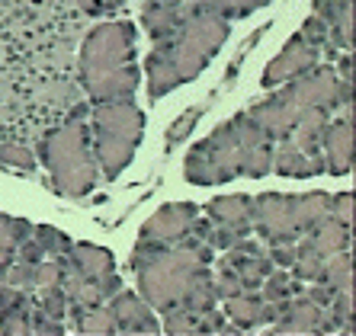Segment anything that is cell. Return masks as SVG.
I'll return each instance as SVG.
<instances>
[{
  "label": "cell",
  "instance_id": "d590c367",
  "mask_svg": "<svg viewBox=\"0 0 356 336\" xmlns=\"http://www.w3.org/2000/svg\"><path fill=\"white\" fill-rule=\"evenodd\" d=\"M77 3H81L87 13H103V10H106V0H77Z\"/></svg>",
  "mask_w": 356,
  "mask_h": 336
},
{
  "label": "cell",
  "instance_id": "7402d4cb",
  "mask_svg": "<svg viewBox=\"0 0 356 336\" xmlns=\"http://www.w3.org/2000/svg\"><path fill=\"white\" fill-rule=\"evenodd\" d=\"M302 288H305V282L292 279L289 269H273V272H270V276H266V279L257 285V295L264 298V301H282V298L302 295Z\"/></svg>",
  "mask_w": 356,
  "mask_h": 336
},
{
  "label": "cell",
  "instance_id": "2e32d148",
  "mask_svg": "<svg viewBox=\"0 0 356 336\" xmlns=\"http://www.w3.org/2000/svg\"><path fill=\"white\" fill-rule=\"evenodd\" d=\"M225 320L234 324L238 330H254V327H264V308L266 301L257 295V292H241L234 298H225Z\"/></svg>",
  "mask_w": 356,
  "mask_h": 336
},
{
  "label": "cell",
  "instance_id": "5bb4252c",
  "mask_svg": "<svg viewBox=\"0 0 356 336\" xmlns=\"http://www.w3.org/2000/svg\"><path fill=\"white\" fill-rule=\"evenodd\" d=\"M273 170L280 176H292V180H312L318 173H324V157L321 151H302L289 141H273Z\"/></svg>",
  "mask_w": 356,
  "mask_h": 336
},
{
  "label": "cell",
  "instance_id": "5b68a950",
  "mask_svg": "<svg viewBox=\"0 0 356 336\" xmlns=\"http://www.w3.org/2000/svg\"><path fill=\"white\" fill-rule=\"evenodd\" d=\"M42 160L51 173V186L67 199L90 196L99 183V167L90 148V128L81 119L49 131L42 141Z\"/></svg>",
  "mask_w": 356,
  "mask_h": 336
},
{
  "label": "cell",
  "instance_id": "52a82bcc",
  "mask_svg": "<svg viewBox=\"0 0 356 336\" xmlns=\"http://www.w3.org/2000/svg\"><path fill=\"white\" fill-rule=\"evenodd\" d=\"M135 23H125V19H109V23H99L87 42H83L81 51V81H90L106 71H116V67L135 65Z\"/></svg>",
  "mask_w": 356,
  "mask_h": 336
},
{
  "label": "cell",
  "instance_id": "4dcf8cb0",
  "mask_svg": "<svg viewBox=\"0 0 356 336\" xmlns=\"http://www.w3.org/2000/svg\"><path fill=\"white\" fill-rule=\"evenodd\" d=\"M331 218H334V221H340L343 228L353 230V192L331 196Z\"/></svg>",
  "mask_w": 356,
  "mask_h": 336
},
{
  "label": "cell",
  "instance_id": "ba28073f",
  "mask_svg": "<svg viewBox=\"0 0 356 336\" xmlns=\"http://www.w3.org/2000/svg\"><path fill=\"white\" fill-rule=\"evenodd\" d=\"M250 228L266 244H296L298 237H305L292 208V196H282V192L250 196Z\"/></svg>",
  "mask_w": 356,
  "mask_h": 336
},
{
  "label": "cell",
  "instance_id": "ac0fdd59",
  "mask_svg": "<svg viewBox=\"0 0 356 336\" xmlns=\"http://www.w3.org/2000/svg\"><path fill=\"white\" fill-rule=\"evenodd\" d=\"M180 19H183V7H170L164 0H148V3L141 7V29L154 42H161L164 35L174 33Z\"/></svg>",
  "mask_w": 356,
  "mask_h": 336
},
{
  "label": "cell",
  "instance_id": "f1b7e54d",
  "mask_svg": "<svg viewBox=\"0 0 356 336\" xmlns=\"http://www.w3.org/2000/svg\"><path fill=\"white\" fill-rule=\"evenodd\" d=\"M3 279H7V285H13V288H26V292H33L35 288V262L10 260Z\"/></svg>",
  "mask_w": 356,
  "mask_h": 336
},
{
  "label": "cell",
  "instance_id": "30bf717a",
  "mask_svg": "<svg viewBox=\"0 0 356 336\" xmlns=\"http://www.w3.org/2000/svg\"><path fill=\"white\" fill-rule=\"evenodd\" d=\"M318 58H321V49H318V45H312V42H308L302 33H296L289 42H286V45H282L280 55L266 65L260 83H264V87H282V83L292 81V77L312 71V67L318 65Z\"/></svg>",
  "mask_w": 356,
  "mask_h": 336
},
{
  "label": "cell",
  "instance_id": "83f0119b",
  "mask_svg": "<svg viewBox=\"0 0 356 336\" xmlns=\"http://www.w3.org/2000/svg\"><path fill=\"white\" fill-rule=\"evenodd\" d=\"M39 295H35V304H39L45 314H51V317H65L67 314V295L61 292V285H45V288H35Z\"/></svg>",
  "mask_w": 356,
  "mask_h": 336
},
{
  "label": "cell",
  "instance_id": "4fadbf2b",
  "mask_svg": "<svg viewBox=\"0 0 356 336\" xmlns=\"http://www.w3.org/2000/svg\"><path fill=\"white\" fill-rule=\"evenodd\" d=\"M109 311L116 320V330H122V333H161V320L154 317V308L138 292L119 288L109 298Z\"/></svg>",
  "mask_w": 356,
  "mask_h": 336
},
{
  "label": "cell",
  "instance_id": "ffe728a7",
  "mask_svg": "<svg viewBox=\"0 0 356 336\" xmlns=\"http://www.w3.org/2000/svg\"><path fill=\"white\" fill-rule=\"evenodd\" d=\"M71 314V327L77 333H116V320L109 304H87V308H67Z\"/></svg>",
  "mask_w": 356,
  "mask_h": 336
},
{
  "label": "cell",
  "instance_id": "8992f818",
  "mask_svg": "<svg viewBox=\"0 0 356 336\" xmlns=\"http://www.w3.org/2000/svg\"><path fill=\"white\" fill-rule=\"evenodd\" d=\"M183 176L193 186H218L232 183L234 176H244V148L232 119L218 125L209 138L193 144L183 160Z\"/></svg>",
  "mask_w": 356,
  "mask_h": 336
},
{
  "label": "cell",
  "instance_id": "8fae6325",
  "mask_svg": "<svg viewBox=\"0 0 356 336\" xmlns=\"http://www.w3.org/2000/svg\"><path fill=\"white\" fill-rule=\"evenodd\" d=\"M196 218H199V205H193V202H170V205L158 208L148 221L141 224L138 240H148V244H177V240L190 237V228Z\"/></svg>",
  "mask_w": 356,
  "mask_h": 336
},
{
  "label": "cell",
  "instance_id": "9c48e42d",
  "mask_svg": "<svg viewBox=\"0 0 356 336\" xmlns=\"http://www.w3.org/2000/svg\"><path fill=\"white\" fill-rule=\"evenodd\" d=\"M218 269L238 272L241 282H244V288H248V292H257V285L276 269V266H273V260H270V253L264 250V244H257V240L248 234V237H241L234 246L222 250V256H218Z\"/></svg>",
  "mask_w": 356,
  "mask_h": 336
},
{
  "label": "cell",
  "instance_id": "1f68e13d",
  "mask_svg": "<svg viewBox=\"0 0 356 336\" xmlns=\"http://www.w3.org/2000/svg\"><path fill=\"white\" fill-rule=\"evenodd\" d=\"M61 282V260H39L35 262V288L58 285Z\"/></svg>",
  "mask_w": 356,
  "mask_h": 336
},
{
  "label": "cell",
  "instance_id": "603a6c76",
  "mask_svg": "<svg viewBox=\"0 0 356 336\" xmlns=\"http://www.w3.org/2000/svg\"><path fill=\"white\" fill-rule=\"evenodd\" d=\"M321 282L331 288H353V256L350 250H340V253H331L324 260V272H321Z\"/></svg>",
  "mask_w": 356,
  "mask_h": 336
},
{
  "label": "cell",
  "instance_id": "e0dca14e",
  "mask_svg": "<svg viewBox=\"0 0 356 336\" xmlns=\"http://www.w3.org/2000/svg\"><path fill=\"white\" fill-rule=\"evenodd\" d=\"M206 218L216 224H234V228H250V196H218L206 205ZM254 230V228H250Z\"/></svg>",
  "mask_w": 356,
  "mask_h": 336
},
{
  "label": "cell",
  "instance_id": "6da1fadb",
  "mask_svg": "<svg viewBox=\"0 0 356 336\" xmlns=\"http://www.w3.org/2000/svg\"><path fill=\"white\" fill-rule=\"evenodd\" d=\"M232 35V23L216 13H199L183 7V19L170 35L154 42L151 55L145 58V74H148V96L158 103L177 87L196 81L212 58L222 51V45Z\"/></svg>",
  "mask_w": 356,
  "mask_h": 336
},
{
  "label": "cell",
  "instance_id": "7a4b0ae2",
  "mask_svg": "<svg viewBox=\"0 0 356 336\" xmlns=\"http://www.w3.org/2000/svg\"><path fill=\"white\" fill-rule=\"evenodd\" d=\"M212 260H216V250L193 234L177 244L138 240L132 250V272L138 279V295L154 311H170L186 301L193 288L212 276Z\"/></svg>",
  "mask_w": 356,
  "mask_h": 336
},
{
  "label": "cell",
  "instance_id": "d4e9b609",
  "mask_svg": "<svg viewBox=\"0 0 356 336\" xmlns=\"http://www.w3.org/2000/svg\"><path fill=\"white\" fill-rule=\"evenodd\" d=\"M202 112H206V106L199 103V106H190L186 112H180L170 122V128H167V151H174V148H180L183 141L190 138L193 131H196V125H199V119H202Z\"/></svg>",
  "mask_w": 356,
  "mask_h": 336
},
{
  "label": "cell",
  "instance_id": "484cf974",
  "mask_svg": "<svg viewBox=\"0 0 356 336\" xmlns=\"http://www.w3.org/2000/svg\"><path fill=\"white\" fill-rule=\"evenodd\" d=\"M161 330L164 333H199V317L193 311H186L183 304L170 308V311H161Z\"/></svg>",
  "mask_w": 356,
  "mask_h": 336
},
{
  "label": "cell",
  "instance_id": "277c9868",
  "mask_svg": "<svg viewBox=\"0 0 356 336\" xmlns=\"http://www.w3.org/2000/svg\"><path fill=\"white\" fill-rule=\"evenodd\" d=\"M141 138H145V112L132 99H113V103H93L90 122V148L97 157L99 176L119 180L135 160Z\"/></svg>",
  "mask_w": 356,
  "mask_h": 336
},
{
  "label": "cell",
  "instance_id": "4316f807",
  "mask_svg": "<svg viewBox=\"0 0 356 336\" xmlns=\"http://www.w3.org/2000/svg\"><path fill=\"white\" fill-rule=\"evenodd\" d=\"M0 167H13V170L33 173L35 170V154L23 144H0Z\"/></svg>",
  "mask_w": 356,
  "mask_h": 336
},
{
  "label": "cell",
  "instance_id": "d6986e66",
  "mask_svg": "<svg viewBox=\"0 0 356 336\" xmlns=\"http://www.w3.org/2000/svg\"><path fill=\"white\" fill-rule=\"evenodd\" d=\"M305 240L315 246V250H321L324 256H331V253H340V250H350L353 234H350V228L334 221V218H324L321 224H315V228L308 230Z\"/></svg>",
  "mask_w": 356,
  "mask_h": 336
},
{
  "label": "cell",
  "instance_id": "74e56055",
  "mask_svg": "<svg viewBox=\"0 0 356 336\" xmlns=\"http://www.w3.org/2000/svg\"><path fill=\"white\" fill-rule=\"evenodd\" d=\"M164 3H170V7H183L186 0H164Z\"/></svg>",
  "mask_w": 356,
  "mask_h": 336
},
{
  "label": "cell",
  "instance_id": "836d02e7",
  "mask_svg": "<svg viewBox=\"0 0 356 336\" xmlns=\"http://www.w3.org/2000/svg\"><path fill=\"white\" fill-rule=\"evenodd\" d=\"M225 314L218 308H209L206 314H199V333H222L225 330Z\"/></svg>",
  "mask_w": 356,
  "mask_h": 336
},
{
  "label": "cell",
  "instance_id": "3957f363",
  "mask_svg": "<svg viewBox=\"0 0 356 336\" xmlns=\"http://www.w3.org/2000/svg\"><path fill=\"white\" fill-rule=\"evenodd\" d=\"M350 90H353V83L340 81L337 71L331 65H315L312 71L305 74L292 77L273 93V96H266L264 103H254L248 109V115L260 128L270 135L273 141L286 138L302 112L308 109H337L340 103L350 106Z\"/></svg>",
  "mask_w": 356,
  "mask_h": 336
},
{
  "label": "cell",
  "instance_id": "e575fe53",
  "mask_svg": "<svg viewBox=\"0 0 356 336\" xmlns=\"http://www.w3.org/2000/svg\"><path fill=\"white\" fill-rule=\"evenodd\" d=\"M270 0H234V19H244V17H250L254 10H260V7H266Z\"/></svg>",
  "mask_w": 356,
  "mask_h": 336
},
{
  "label": "cell",
  "instance_id": "8d00e7d4",
  "mask_svg": "<svg viewBox=\"0 0 356 336\" xmlns=\"http://www.w3.org/2000/svg\"><path fill=\"white\" fill-rule=\"evenodd\" d=\"M3 272H7V260H0V292L7 288V279H3Z\"/></svg>",
  "mask_w": 356,
  "mask_h": 336
},
{
  "label": "cell",
  "instance_id": "7c38bea8",
  "mask_svg": "<svg viewBox=\"0 0 356 336\" xmlns=\"http://www.w3.org/2000/svg\"><path fill=\"white\" fill-rule=\"evenodd\" d=\"M321 157L324 173L331 176H347L353 170V109L347 106L343 119L324 125L321 131Z\"/></svg>",
  "mask_w": 356,
  "mask_h": 336
},
{
  "label": "cell",
  "instance_id": "44dd1931",
  "mask_svg": "<svg viewBox=\"0 0 356 336\" xmlns=\"http://www.w3.org/2000/svg\"><path fill=\"white\" fill-rule=\"evenodd\" d=\"M292 208H296V218L302 224V230L308 234L315 224L331 218V196L327 192H298V196H292Z\"/></svg>",
  "mask_w": 356,
  "mask_h": 336
},
{
  "label": "cell",
  "instance_id": "f546056e",
  "mask_svg": "<svg viewBox=\"0 0 356 336\" xmlns=\"http://www.w3.org/2000/svg\"><path fill=\"white\" fill-rule=\"evenodd\" d=\"M212 288H216L218 301L234 298V295H241V292H248V288H244V282H241V276H238V272H232V269H218L216 276H212Z\"/></svg>",
  "mask_w": 356,
  "mask_h": 336
},
{
  "label": "cell",
  "instance_id": "cb8c5ba5",
  "mask_svg": "<svg viewBox=\"0 0 356 336\" xmlns=\"http://www.w3.org/2000/svg\"><path fill=\"white\" fill-rule=\"evenodd\" d=\"M33 240L42 246V253L51 256V260H65V253L71 250V244H74L65 230L51 228V224H33Z\"/></svg>",
  "mask_w": 356,
  "mask_h": 336
},
{
  "label": "cell",
  "instance_id": "d6a6232c",
  "mask_svg": "<svg viewBox=\"0 0 356 336\" xmlns=\"http://www.w3.org/2000/svg\"><path fill=\"white\" fill-rule=\"evenodd\" d=\"M302 295H305V298H312V301H315V304H321V308H327V304L334 301V295H337V288L324 285V282H312V285H305V288H302Z\"/></svg>",
  "mask_w": 356,
  "mask_h": 336
},
{
  "label": "cell",
  "instance_id": "9a60e30c",
  "mask_svg": "<svg viewBox=\"0 0 356 336\" xmlns=\"http://www.w3.org/2000/svg\"><path fill=\"white\" fill-rule=\"evenodd\" d=\"M65 262L74 266L83 279H90V282H99V279H106L109 272H116L113 250L97 246V244H71V250L65 253Z\"/></svg>",
  "mask_w": 356,
  "mask_h": 336
}]
</instances>
